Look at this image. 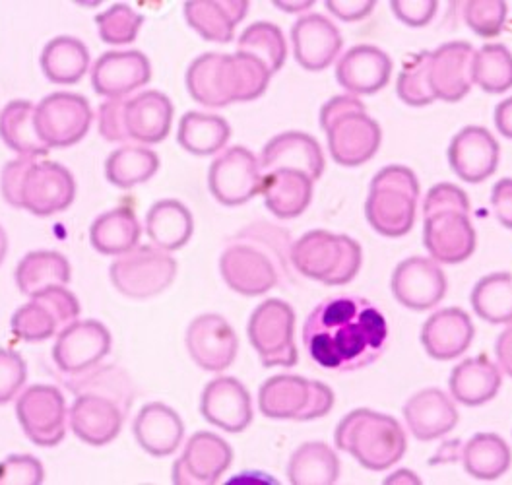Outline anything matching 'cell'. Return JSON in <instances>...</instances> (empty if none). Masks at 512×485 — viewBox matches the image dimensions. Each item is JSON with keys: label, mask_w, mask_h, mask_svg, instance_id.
Masks as SVG:
<instances>
[{"label": "cell", "mask_w": 512, "mask_h": 485, "mask_svg": "<svg viewBox=\"0 0 512 485\" xmlns=\"http://www.w3.org/2000/svg\"><path fill=\"white\" fill-rule=\"evenodd\" d=\"M311 359L338 373L369 367L383 356L388 323L381 309L359 295H336L319 303L303 326Z\"/></svg>", "instance_id": "obj_1"}, {"label": "cell", "mask_w": 512, "mask_h": 485, "mask_svg": "<svg viewBox=\"0 0 512 485\" xmlns=\"http://www.w3.org/2000/svg\"><path fill=\"white\" fill-rule=\"evenodd\" d=\"M291 237L282 227L256 222L233 235L220 259L225 284L241 295H264L291 280Z\"/></svg>", "instance_id": "obj_2"}, {"label": "cell", "mask_w": 512, "mask_h": 485, "mask_svg": "<svg viewBox=\"0 0 512 485\" xmlns=\"http://www.w3.org/2000/svg\"><path fill=\"white\" fill-rule=\"evenodd\" d=\"M76 396L68 420L72 433L94 447L115 441L127 420L134 385L117 365L94 367L66 383Z\"/></svg>", "instance_id": "obj_3"}, {"label": "cell", "mask_w": 512, "mask_h": 485, "mask_svg": "<svg viewBox=\"0 0 512 485\" xmlns=\"http://www.w3.org/2000/svg\"><path fill=\"white\" fill-rule=\"evenodd\" d=\"M268 68L245 53H204L187 70V90L206 107H225L235 101H253L270 84Z\"/></svg>", "instance_id": "obj_4"}, {"label": "cell", "mask_w": 512, "mask_h": 485, "mask_svg": "<svg viewBox=\"0 0 512 485\" xmlns=\"http://www.w3.org/2000/svg\"><path fill=\"white\" fill-rule=\"evenodd\" d=\"M0 189L10 206L41 218L64 212L76 198V181L64 165L33 156L6 163Z\"/></svg>", "instance_id": "obj_5"}, {"label": "cell", "mask_w": 512, "mask_h": 485, "mask_svg": "<svg viewBox=\"0 0 512 485\" xmlns=\"http://www.w3.org/2000/svg\"><path fill=\"white\" fill-rule=\"evenodd\" d=\"M336 447L373 472H383L402 460L408 449L404 427L392 416L359 408L338 423Z\"/></svg>", "instance_id": "obj_6"}, {"label": "cell", "mask_w": 512, "mask_h": 485, "mask_svg": "<svg viewBox=\"0 0 512 485\" xmlns=\"http://www.w3.org/2000/svg\"><path fill=\"white\" fill-rule=\"evenodd\" d=\"M320 127L328 138L332 160L355 167L373 160L383 142L381 125L369 117L365 103L355 96H336L320 109Z\"/></svg>", "instance_id": "obj_7"}, {"label": "cell", "mask_w": 512, "mask_h": 485, "mask_svg": "<svg viewBox=\"0 0 512 485\" xmlns=\"http://www.w3.org/2000/svg\"><path fill=\"white\" fill-rule=\"evenodd\" d=\"M423 245L439 264H460L476 251L470 198L441 193L423 202Z\"/></svg>", "instance_id": "obj_8"}, {"label": "cell", "mask_w": 512, "mask_h": 485, "mask_svg": "<svg viewBox=\"0 0 512 485\" xmlns=\"http://www.w3.org/2000/svg\"><path fill=\"white\" fill-rule=\"evenodd\" d=\"M419 181L406 165H386L371 181L365 202L369 226L384 237H404L416 224Z\"/></svg>", "instance_id": "obj_9"}, {"label": "cell", "mask_w": 512, "mask_h": 485, "mask_svg": "<svg viewBox=\"0 0 512 485\" xmlns=\"http://www.w3.org/2000/svg\"><path fill=\"white\" fill-rule=\"evenodd\" d=\"M361 245L350 235L315 229L291 247V264L303 276L326 286L350 284L361 268Z\"/></svg>", "instance_id": "obj_10"}, {"label": "cell", "mask_w": 512, "mask_h": 485, "mask_svg": "<svg viewBox=\"0 0 512 485\" xmlns=\"http://www.w3.org/2000/svg\"><path fill=\"white\" fill-rule=\"evenodd\" d=\"M258 408L270 420H319L334 408V392L320 381L276 375L258 390Z\"/></svg>", "instance_id": "obj_11"}, {"label": "cell", "mask_w": 512, "mask_h": 485, "mask_svg": "<svg viewBox=\"0 0 512 485\" xmlns=\"http://www.w3.org/2000/svg\"><path fill=\"white\" fill-rule=\"evenodd\" d=\"M115 290L130 299H150L167 290L177 276L175 259L156 245H140L111 264Z\"/></svg>", "instance_id": "obj_12"}, {"label": "cell", "mask_w": 512, "mask_h": 485, "mask_svg": "<svg viewBox=\"0 0 512 485\" xmlns=\"http://www.w3.org/2000/svg\"><path fill=\"white\" fill-rule=\"evenodd\" d=\"M295 313L282 299H266L249 319V340L264 367H293L299 359L293 340Z\"/></svg>", "instance_id": "obj_13"}, {"label": "cell", "mask_w": 512, "mask_h": 485, "mask_svg": "<svg viewBox=\"0 0 512 485\" xmlns=\"http://www.w3.org/2000/svg\"><path fill=\"white\" fill-rule=\"evenodd\" d=\"M90 101L80 94L55 92L35 107V130L47 148H68L78 144L92 127Z\"/></svg>", "instance_id": "obj_14"}, {"label": "cell", "mask_w": 512, "mask_h": 485, "mask_svg": "<svg viewBox=\"0 0 512 485\" xmlns=\"http://www.w3.org/2000/svg\"><path fill=\"white\" fill-rule=\"evenodd\" d=\"M80 315V303L76 295L66 288H49L32 295L10 321L16 338L24 342H43L59 334Z\"/></svg>", "instance_id": "obj_15"}, {"label": "cell", "mask_w": 512, "mask_h": 485, "mask_svg": "<svg viewBox=\"0 0 512 485\" xmlns=\"http://www.w3.org/2000/svg\"><path fill=\"white\" fill-rule=\"evenodd\" d=\"M262 177L255 154L243 146H233L210 165L208 187L220 204L241 206L260 194Z\"/></svg>", "instance_id": "obj_16"}, {"label": "cell", "mask_w": 512, "mask_h": 485, "mask_svg": "<svg viewBox=\"0 0 512 485\" xmlns=\"http://www.w3.org/2000/svg\"><path fill=\"white\" fill-rule=\"evenodd\" d=\"M16 416L28 435L39 447H55L66 433V402L61 390L51 385L28 387L16 404Z\"/></svg>", "instance_id": "obj_17"}, {"label": "cell", "mask_w": 512, "mask_h": 485, "mask_svg": "<svg viewBox=\"0 0 512 485\" xmlns=\"http://www.w3.org/2000/svg\"><path fill=\"white\" fill-rule=\"evenodd\" d=\"M233 462V449L216 433L198 431L173 464L177 485H214L222 480Z\"/></svg>", "instance_id": "obj_18"}, {"label": "cell", "mask_w": 512, "mask_h": 485, "mask_svg": "<svg viewBox=\"0 0 512 485\" xmlns=\"http://www.w3.org/2000/svg\"><path fill=\"white\" fill-rule=\"evenodd\" d=\"M111 352V332L99 321H74L59 332L53 359L66 375H82Z\"/></svg>", "instance_id": "obj_19"}, {"label": "cell", "mask_w": 512, "mask_h": 485, "mask_svg": "<svg viewBox=\"0 0 512 485\" xmlns=\"http://www.w3.org/2000/svg\"><path fill=\"white\" fill-rule=\"evenodd\" d=\"M390 288L400 305L412 311H429L443 301L447 276L437 260L410 257L394 268Z\"/></svg>", "instance_id": "obj_20"}, {"label": "cell", "mask_w": 512, "mask_h": 485, "mask_svg": "<svg viewBox=\"0 0 512 485\" xmlns=\"http://www.w3.org/2000/svg\"><path fill=\"white\" fill-rule=\"evenodd\" d=\"M187 348L198 367L210 373H222L235 361L239 340L222 315L206 313L189 324Z\"/></svg>", "instance_id": "obj_21"}, {"label": "cell", "mask_w": 512, "mask_h": 485, "mask_svg": "<svg viewBox=\"0 0 512 485\" xmlns=\"http://www.w3.org/2000/svg\"><path fill=\"white\" fill-rule=\"evenodd\" d=\"M476 49L468 41H450L431 51L429 80L435 99L447 103L460 101L474 86Z\"/></svg>", "instance_id": "obj_22"}, {"label": "cell", "mask_w": 512, "mask_h": 485, "mask_svg": "<svg viewBox=\"0 0 512 485\" xmlns=\"http://www.w3.org/2000/svg\"><path fill=\"white\" fill-rule=\"evenodd\" d=\"M200 414L227 433H241L253 421V400L235 377H216L200 396Z\"/></svg>", "instance_id": "obj_23"}, {"label": "cell", "mask_w": 512, "mask_h": 485, "mask_svg": "<svg viewBox=\"0 0 512 485\" xmlns=\"http://www.w3.org/2000/svg\"><path fill=\"white\" fill-rule=\"evenodd\" d=\"M152 80V65L142 51H107L92 68V86L99 96L128 97Z\"/></svg>", "instance_id": "obj_24"}, {"label": "cell", "mask_w": 512, "mask_h": 485, "mask_svg": "<svg viewBox=\"0 0 512 485\" xmlns=\"http://www.w3.org/2000/svg\"><path fill=\"white\" fill-rule=\"evenodd\" d=\"M501 160V146L495 136L483 127L460 130L448 146V163L452 171L466 183L489 179Z\"/></svg>", "instance_id": "obj_25"}, {"label": "cell", "mask_w": 512, "mask_h": 485, "mask_svg": "<svg viewBox=\"0 0 512 485\" xmlns=\"http://www.w3.org/2000/svg\"><path fill=\"white\" fill-rule=\"evenodd\" d=\"M295 61L305 70L319 72L336 61L344 39L340 30L322 14H305L291 28Z\"/></svg>", "instance_id": "obj_26"}, {"label": "cell", "mask_w": 512, "mask_h": 485, "mask_svg": "<svg viewBox=\"0 0 512 485\" xmlns=\"http://www.w3.org/2000/svg\"><path fill=\"white\" fill-rule=\"evenodd\" d=\"M173 123V103L158 90L123 97V129L127 142L160 144Z\"/></svg>", "instance_id": "obj_27"}, {"label": "cell", "mask_w": 512, "mask_h": 485, "mask_svg": "<svg viewBox=\"0 0 512 485\" xmlns=\"http://www.w3.org/2000/svg\"><path fill=\"white\" fill-rule=\"evenodd\" d=\"M392 74V59L375 45H355L336 66L338 84L350 96H373L386 88Z\"/></svg>", "instance_id": "obj_28"}, {"label": "cell", "mask_w": 512, "mask_h": 485, "mask_svg": "<svg viewBox=\"0 0 512 485\" xmlns=\"http://www.w3.org/2000/svg\"><path fill=\"white\" fill-rule=\"evenodd\" d=\"M260 169H295L317 181L324 173V154L317 138L307 132L289 130L274 136L260 154Z\"/></svg>", "instance_id": "obj_29"}, {"label": "cell", "mask_w": 512, "mask_h": 485, "mask_svg": "<svg viewBox=\"0 0 512 485\" xmlns=\"http://www.w3.org/2000/svg\"><path fill=\"white\" fill-rule=\"evenodd\" d=\"M474 334L476 328L470 315L460 307H447L425 321L421 328V344L433 359L450 361L470 348Z\"/></svg>", "instance_id": "obj_30"}, {"label": "cell", "mask_w": 512, "mask_h": 485, "mask_svg": "<svg viewBox=\"0 0 512 485\" xmlns=\"http://www.w3.org/2000/svg\"><path fill=\"white\" fill-rule=\"evenodd\" d=\"M404 420L419 441H435L448 435L458 423L456 404L441 388H423L404 406Z\"/></svg>", "instance_id": "obj_31"}, {"label": "cell", "mask_w": 512, "mask_h": 485, "mask_svg": "<svg viewBox=\"0 0 512 485\" xmlns=\"http://www.w3.org/2000/svg\"><path fill=\"white\" fill-rule=\"evenodd\" d=\"M132 433L146 453L163 458L179 451L185 437V423L167 404L152 402L140 408L132 423Z\"/></svg>", "instance_id": "obj_32"}, {"label": "cell", "mask_w": 512, "mask_h": 485, "mask_svg": "<svg viewBox=\"0 0 512 485\" xmlns=\"http://www.w3.org/2000/svg\"><path fill=\"white\" fill-rule=\"evenodd\" d=\"M313 179L295 169H274L262 177L260 194L266 208L280 220L301 216L313 200Z\"/></svg>", "instance_id": "obj_33"}, {"label": "cell", "mask_w": 512, "mask_h": 485, "mask_svg": "<svg viewBox=\"0 0 512 485\" xmlns=\"http://www.w3.org/2000/svg\"><path fill=\"white\" fill-rule=\"evenodd\" d=\"M501 385V371L487 356L468 357L460 361L448 379L452 398L468 408L483 406L493 400Z\"/></svg>", "instance_id": "obj_34"}, {"label": "cell", "mask_w": 512, "mask_h": 485, "mask_svg": "<svg viewBox=\"0 0 512 485\" xmlns=\"http://www.w3.org/2000/svg\"><path fill=\"white\" fill-rule=\"evenodd\" d=\"M185 18L204 39L229 43L235 28L249 12L247 0H191L183 6Z\"/></svg>", "instance_id": "obj_35"}, {"label": "cell", "mask_w": 512, "mask_h": 485, "mask_svg": "<svg viewBox=\"0 0 512 485\" xmlns=\"http://www.w3.org/2000/svg\"><path fill=\"white\" fill-rule=\"evenodd\" d=\"M146 231L156 247L167 253L183 249L194 231L191 210L175 200H158L146 214Z\"/></svg>", "instance_id": "obj_36"}, {"label": "cell", "mask_w": 512, "mask_h": 485, "mask_svg": "<svg viewBox=\"0 0 512 485\" xmlns=\"http://www.w3.org/2000/svg\"><path fill=\"white\" fill-rule=\"evenodd\" d=\"M39 63L49 82L78 84L90 68V51L80 39L59 35L43 47Z\"/></svg>", "instance_id": "obj_37"}, {"label": "cell", "mask_w": 512, "mask_h": 485, "mask_svg": "<svg viewBox=\"0 0 512 485\" xmlns=\"http://www.w3.org/2000/svg\"><path fill=\"white\" fill-rule=\"evenodd\" d=\"M142 227L130 206H119L96 218L90 227V243L101 255H125L138 247Z\"/></svg>", "instance_id": "obj_38"}, {"label": "cell", "mask_w": 512, "mask_h": 485, "mask_svg": "<svg viewBox=\"0 0 512 485\" xmlns=\"http://www.w3.org/2000/svg\"><path fill=\"white\" fill-rule=\"evenodd\" d=\"M0 138L18 156L45 158L49 154L35 130V107L26 99H14L0 111Z\"/></svg>", "instance_id": "obj_39"}, {"label": "cell", "mask_w": 512, "mask_h": 485, "mask_svg": "<svg viewBox=\"0 0 512 485\" xmlns=\"http://www.w3.org/2000/svg\"><path fill=\"white\" fill-rule=\"evenodd\" d=\"M70 278V262L57 251H32L16 266V284L30 297L49 288H64Z\"/></svg>", "instance_id": "obj_40"}, {"label": "cell", "mask_w": 512, "mask_h": 485, "mask_svg": "<svg viewBox=\"0 0 512 485\" xmlns=\"http://www.w3.org/2000/svg\"><path fill=\"white\" fill-rule=\"evenodd\" d=\"M511 462V447L495 433H476L462 449L464 470L483 482L501 478L511 468Z\"/></svg>", "instance_id": "obj_41"}, {"label": "cell", "mask_w": 512, "mask_h": 485, "mask_svg": "<svg viewBox=\"0 0 512 485\" xmlns=\"http://www.w3.org/2000/svg\"><path fill=\"white\" fill-rule=\"evenodd\" d=\"M338 476L340 458L326 443H303L289 458L288 478L293 485H332Z\"/></svg>", "instance_id": "obj_42"}, {"label": "cell", "mask_w": 512, "mask_h": 485, "mask_svg": "<svg viewBox=\"0 0 512 485\" xmlns=\"http://www.w3.org/2000/svg\"><path fill=\"white\" fill-rule=\"evenodd\" d=\"M231 136V127L224 117L214 113L189 111L183 115L177 140L194 156H214L218 154Z\"/></svg>", "instance_id": "obj_43"}, {"label": "cell", "mask_w": 512, "mask_h": 485, "mask_svg": "<svg viewBox=\"0 0 512 485\" xmlns=\"http://www.w3.org/2000/svg\"><path fill=\"white\" fill-rule=\"evenodd\" d=\"M160 169V158L146 146H121L105 162V177L119 189H132L150 181Z\"/></svg>", "instance_id": "obj_44"}, {"label": "cell", "mask_w": 512, "mask_h": 485, "mask_svg": "<svg viewBox=\"0 0 512 485\" xmlns=\"http://www.w3.org/2000/svg\"><path fill=\"white\" fill-rule=\"evenodd\" d=\"M476 315L491 324L512 323V274L495 272L481 278L472 291Z\"/></svg>", "instance_id": "obj_45"}, {"label": "cell", "mask_w": 512, "mask_h": 485, "mask_svg": "<svg viewBox=\"0 0 512 485\" xmlns=\"http://www.w3.org/2000/svg\"><path fill=\"white\" fill-rule=\"evenodd\" d=\"M237 51L255 57L268 68L270 74H276L288 59V45L282 30L270 22H255L237 41Z\"/></svg>", "instance_id": "obj_46"}, {"label": "cell", "mask_w": 512, "mask_h": 485, "mask_svg": "<svg viewBox=\"0 0 512 485\" xmlns=\"http://www.w3.org/2000/svg\"><path fill=\"white\" fill-rule=\"evenodd\" d=\"M474 84L487 94H505L512 88V53L501 43L483 45L476 51Z\"/></svg>", "instance_id": "obj_47"}, {"label": "cell", "mask_w": 512, "mask_h": 485, "mask_svg": "<svg viewBox=\"0 0 512 485\" xmlns=\"http://www.w3.org/2000/svg\"><path fill=\"white\" fill-rule=\"evenodd\" d=\"M429 66H431V51H421L410 55L398 74L396 92L398 97L412 107H425L435 101V94L431 90L429 80Z\"/></svg>", "instance_id": "obj_48"}, {"label": "cell", "mask_w": 512, "mask_h": 485, "mask_svg": "<svg viewBox=\"0 0 512 485\" xmlns=\"http://www.w3.org/2000/svg\"><path fill=\"white\" fill-rule=\"evenodd\" d=\"M99 37L109 45L132 43L144 24V16L138 14L127 2L113 4L105 12L96 16Z\"/></svg>", "instance_id": "obj_49"}, {"label": "cell", "mask_w": 512, "mask_h": 485, "mask_svg": "<svg viewBox=\"0 0 512 485\" xmlns=\"http://www.w3.org/2000/svg\"><path fill=\"white\" fill-rule=\"evenodd\" d=\"M466 26L485 39L497 37L507 24V2L503 0H468L462 2Z\"/></svg>", "instance_id": "obj_50"}, {"label": "cell", "mask_w": 512, "mask_h": 485, "mask_svg": "<svg viewBox=\"0 0 512 485\" xmlns=\"http://www.w3.org/2000/svg\"><path fill=\"white\" fill-rule=\"evenodd\" d=\"M45 480L43 464L30 454H12L0 460V485H37Z\"/></svg>", "instance_id": "obj_51"}, {"label": "cell", "mask_w": 512, "mask_h": 485, "mask_svg": "<svg viewBox=\"0 0 512 485\" xmlns=\"http://www.w3.org/2000/svg\"><path fill=\"white\" fill-rule=\"evenodd\" d=\"M28 379V367L20 354L0 348V406L8 404Z\"/></svg>", "instance_id": "obj_52"}, {"label": "cell", "mask_w": 512, "mask_h": 485, "mask_svg": "<svg viewBox=\"0 0 512 485\" xmlns=\"http://www.w3.org/2000/svg\"><path fill=\"white\" fill-rule=\"evenodd\" d=\"M390 8L394 16L406 26L421 28L435 18L439 10V2L437 0H392Z\"/></svg>", "instance_id": "obj_53"}, {"label": "cell", "mask_w": 512, "mask_h": 485, "mask_svg": "<svg viewBox=\"0 0 512 485\" xmlns=\"http://www.w3.org/2000/svg\"><path fill=\"white\" fill-rule=\"evenodd\" d=\"M97 123H99V134L107 142L127 144V136L123 129V97L109 99L107 103H101Z\"/></svg>", "instance_id": "obj_54"}, {"label": "cell", "mask_w": 512, "mask_h": 485, "mask_svg": "<svg viewBox=\"0 0 512 485\" xmlns=\"http://www.w3.org/2000/svg\"><path fill=\"white\" fill-rule=\"evenodd\" d=\"M324 6L344 22L365 20L377 6L375 0H326Z\"/></svg>", "instance_id": "obj_55"}, {"label": "cell", "mask_w": 512, "mask_h": 485, "mask_svg": "<svg viewBox=\"0 0 512 485\" xmlns=\"http://www.w3.org/2000/svg\"><path fill=\"white\" fill-rule=\"evenodd\" d=\"M491 206L497 220L512 229V179H501L491 193Z\"/></svg>", "instance_id": "obj_56"}, {"label": "cell", "mask_w": 512, "mask_h": 485, "mask_svg": "<svg viewBox=\"0 0 512 485\" xmlns=\"http://www.w3.org/2000/svg\"><path fill=\"white\" fill-rule=\"evenodd\" d=\"M495 354H497L501 369L509 377H512V323L507 324V328L499 334L497 344H495Z\"/></svg>", "instance_id": "obj_57"}, {"label": "cell", "mask_w": 512, "mask_h": 485, "mask_svg": "<svg viewBox=\"0 0 512 485\" xmlns=\"http://www.w3.org/2000/svg\"><path fill=\"white\" fill-rule=\"evenodd\" d=\"M495 127L505 138L512 140V97H507L495 107Z\"/></svg>", "instance_id": "obj_58"}, {"label": "cell", "mask_w": 512, "mask_h": 485, "mask_svg": "<svg viewBox=\"0 0 512 485\" xmlns=\"http://www.w3.org/2000/svg\"><path fill=\"white\" fill-rule=\"evenodd\" d=\"M315 4V0H274V6L284 10V12H291V14H297V12H305L309 10L311 6Z\"/></svg>", "instance_id": "obj_59"}, {"label": "cell", "mask_w": 512, "mask_h": 485, "mask_svg": "<svg viewBox=\"0 0 512 485\" xmlns=\"http://www.w3.org/2000/svg\"><path fill=\"white\" fill-rule=\"evenodd\" d=\"M421 480L417 478L416 474L412 470H398L394 472L392 476H388L384 480V484H419Z\"/></svg>", "instance_id": "obj_60"}, {"label": "cell", "mask_w": 512, "mask_h": 485, "mask_svg": "<svg viewBox=\"0 0 512 485\" xmlns=\"http://www.w3.org/2000/svg\"><path fill=\"white\" fill-rule=\"evenodd\" d=\"M6 251H8V235H6L4 227L0 226V264L6 257Z\"/></svg>", "instance_id": "obj_61"}]
</instances>
